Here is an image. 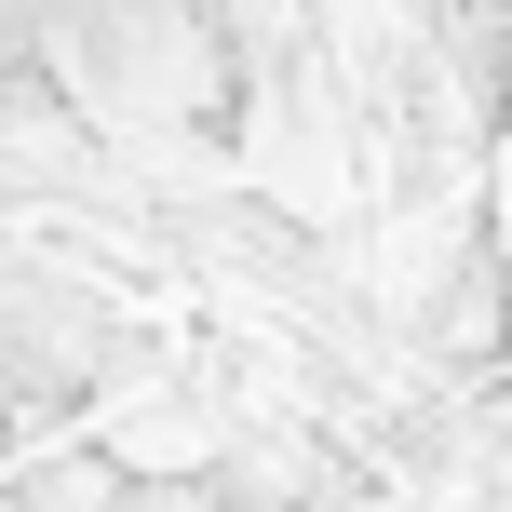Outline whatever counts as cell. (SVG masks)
<instances>
[{
	"instance_id": "1",
	"label": "cell",
	"mask_w": 512,
	"mask_h": 512,
	"mask_svg": "<svg viewBox=\"0 0 512 512\" xmlns=\"http://www.w3.org/2000/svg\"><path fill=\"white\" fill-rule=\"evenodd\" d=\"M54 54H68V95L108 135H162L189 108H216V14L203 0H95Z\"/></svg>"
}]
</instances>
